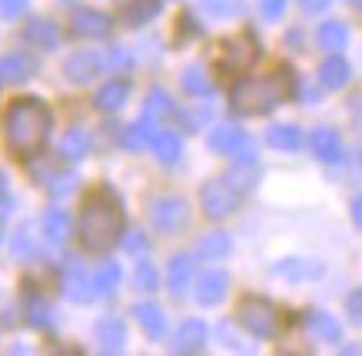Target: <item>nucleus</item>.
I'll list each match as a JSON object with an SVG mask.
<instances>
[{
	"label": "nucleus",
	"instance_id": "nucleus-1",
	"mask_svg": "<svg viewBox=\"0 0 362 356\" xmlns=\"http://www.w3.org/2000/svg\"><path fill=\"white\" fill-rule=\"evenodd\" d=\"M4 130H7V147L17 156H37L50 137V110L37 97H21L11 103Z\"/></svg>",
	"mask_w": 362,
	"mask_h": 356
},
{
	"label": "nucleus",
	"instance_id": "nucleus-2",
	"mask_svg": "<svg viewBox=\"0 0 362 356\" xmlns=\"http://www.w3.org/2000/svg\"><path fill=\"white\" fill-rule=\"evenodd\" d=\"M77 234H80L83 250H93V253L110 250V246L123 236V210H120V203L113 200L110 193H93V197H87L83 210H80Z\"/></svg>",
	"mask_w": 362,
	"mask_h": 356
},
{
	"label": "nucleus",
	"instance_id": "nucleus-3",
	"mask_svg": "<svg viewBox=\"0 0 362 356\" xmlns=\"http://www.w3.org/2000/svg\"><path fill=\"white\" fill-rule=\"evenodd\" d=\"M289 77L286 74H269V77H246L233 87L230 101H233V110L246 113V117H259V113H269L276 110L279 103L289 97Z\"/></svg>",
	"mask_w": 362,
	"mask_h": 356
},
{
	"label": "nucleus",
	"instance_id": "nucleus-4",
	"mask_svg": "<svg viewBox=\"0 0 362 356\" xmlns=\"http://www.w3.org/2000/svg\"><path fill=\"white\" fill-rule=\"evenodd\" d=\"M236 320H240L243 330H250L252 336L259 340H269L279 330V316H276V306L263 297H243L240 310H236Z\"/></svg>",
	"mask_w": 362,
	"mask_h": 356
},
{
	"label": "nucleus",
	"instance_id": "nucleus-5",
	"mask_svg": "<svg viewBox=\"0 0 362 356\" xmlns=\"http://www.w3.org/2000/svg\"><path fill=\"white\" fill-rule=\"evenodd\" d=\"M199 203H203V213L209 220H223V217H230L240 207V193L226 180H209L206 187L199 190Z\"/></svg>",
	"mask_w": 362,
	"mask_h": 356
},
{
	"label": "nucleus",
	"instance_id": "nucleus-6",
	"mask_svg": "<svg viewBox=\"0 0 362 356\" xmlns=\"http://www.w3.org/2000/svg\"><path fill=\"white\" fill-rule=\"evenodd\" d=\"M256 57H259V50H256V40H252L250 34L230 37V40H223V47H220V64L226 70H233V74H243L246 67H252Z\"/></svg>",
	"mask_w": 362,
	"mask_h": 356
},
{
	"label": "nucleus",
	"instance_id": "nucleus-7",
	"mask_svg": "<svg viewBox=\"0 0 362 356\" xmlns=\"http://www.w3.org/2000/svg\"><path fill=\"white\" fill-rule=\"evenodd\" d=\"M150 220H153L156 230L173 234V230H180V226L189 220L187 200H180V197H160V200L153 203V210H150Z\"/></svg>",
	"mask_w": 362,
	"mask_h": 356
},
{
	"label": "nucleus",
	"instance_id": "nucleus-8",
	"mask_svg": "<svg viewBox=\"0 0 362 356\" xmlns=\"http://www.w3.org/2000/svg\"><path fill=\"white\" fill-rule=\"evenodd\" d=\"M103 67H107L103 54H97V50H80V54L66 57L64 74H66V80H70V84H90V80L97 77Z\"/></svg>",
	"mask_w": 362,
	"mask_h": 356
},
{
	"label": "nucleus",
	"instance_id": "nucleus-9",
	"mask_svg": "<svg viewBox=\"0 0 362 356\" xmlns=\"http://www.w3.org/2000/svg\"><path fill=\"white\" fill-rule=\"evenodd\" d=\"M70 27H74L77 37H107L110 34V17L103 11H93V7H80V11L74 13Z\"/></svg>",
	"mask_w": 362,
	"mask_h": 356
},
{
	"label": "nucleus",
	"instance_id": "nucleus-10",
	"mask_svg": "<svg viewBox=\"0 0 362 356\" xmlns=\"http://www.w3.org/2000/svg\"><path fill=\"white\" fill-rule=\"evenodd\" d=\"M226 289H230V273H226V270H209L197 287L199 306H216V303H223Z\"/></svg>",
	"mask_w": 362,
	"mask_h": 356
},
{
	"label": "nucleus",
	"instance_id": "nucleus-11",
	"mask_svg": "<svg viewBox=\"0 0 362 356\" xmlns=\"http://www.w3.org/2000/svg\"><path fill=\"white\" fill-rule=\"evenodd\" d=\"M23 40L37 50H54L60 47V27L54 21H44V17H37V21L27 23V30H23Z\"/></svg>",
	"mask_w": 362,
	"mask_h": 356
},
{
	"label": "nucleus",
	"instance_id": "nucleus-12",
	"mask_svg": "<svg viewBox=\"0 0 362 356\" xmlns=\"http://www.w3.org/2000/svg\"><path fill=\"white\" fill-rule=\"evenodd\" d=\"M133 316H136L140 330L150 336V340H163L166 336V316L156 303H136V306H133Z\"/></svg>",
	"mask_w": 362,
	"mask_h": 356
},
{
	"label": "nucleus",
	"instance_id": "nucleus-13",
	"mask_svg": "<svg viewBox=\"0 0 362 356\" xmlns=\"http://www.w3.org/2000/svg\"><path fill=\"white\" fill-rule=\"evenodd\" d=\"M33 74H37V60L27 54H7L0 60V80H7V84H23Z\"/></svg>",
	"mask_w": 362,
	"mask_h": 356
},
{
	"label": "nucleus",
	"instance_id": "nucleus-14",
	"mask_svg": "<svg viewBox=\"0 0 362 356\" xmlns=\"http://www.w3.org/2000/svg\"><path fill=\"white\" fill-rule=\"evenodd\" d=\"M313 154L322 160V163H339L342 160V140L332 127H319L313 134Z\"/></svg>",
	"mask_w": 362,
	"mask_h": 356
},
{
	"label": "nucleus",
	"instance_id": "nucleus-15",
	"mask_svg": "<svg viewBox=\"0 0 362 356\" xmlns=\"http://www.w3.org/2000/svg\"><path fill=\"white\" fill-rule=\"evenodd\" d=\"M64 293L70 303H90L93 300V280L80 267H70L64 273Z\"/></svg>",
	"mask_w": 362,
	"mask_h": 356
},
{
	"label": "nucleus",
	"instance_id": "nucleus-16",
	"mask_svg": "<svg viewBox=\"0 0 362 356\" xmlns=\"http://www.w3.org/2000/svg\"><path fill=\"white\" fill-rule=\"evenodd\" d=\"M203 346H206V326L199 320H187L180 326V333H176L173 350L176 353H199Z\"/></svg>",
	"mask_w": 362,
	"mask_h": 356
},
{
	"label": "nucleus",
	"instance_id": "nucleus-17",
	"mask_svg": "<svg viewBox=\"0 0 362 356\" xmlns=\"http://www.w3.org/2000/svg\"><path fill=\"white\" fill-rule=\"evenodd\" d=\"M97 336L107 353H120L123 343H127V326H123L120 316H107V320L97 323Z\"/></svg>",
	"mask_w": 362,
	"mask_h": 356
},
{
	"label": "nucleus",
	"instance_id": "nucleus-18",
	"mask_svg": "<svg viewBox=\"0 0 362 356\" xmlns=\"http://www.w3.org/2000/svg\"><path fill=\"white\" fill-rule=\"evenodd\" d=\"M193 270H197V263H193L189 256H173V260H170V277H166V283H170V293H173V297H183L189 289Z\"/></svg>",
	"mask_w": 362,
	"mask_h": 356
},
{
	"label": "nucleus",
	"instance_id": "nucleus-19",
	"mask_svg": "<svg viewBox=\"0 0 362 356\" xmlns=\"http://www.w3.org/2000/svg\"><path fill=\"white\" fill-rule=\"evenodd\" d=\"M127 97H130V84H127V80H107V84L97 90V107L113 113L127 103Z\"/></svg>",
	"mask_w": 362,
	"mask_h": 356
},
{
	"label": "nucleus",
	"instance_id": "nucleus-20",
	"mask_svg": "<svg viewBox=\"0 0 362 356\" xmlns=\"http://www.w3.org/2000/svg\"><path fill=\"white\" fill-rule=\"evenodd\" d=\"M306 326H309V333L316 336V340H326V343H339V340H342V326L332 320L329 313H319V310L309 313Z\"/></svg>",
	"mask_w": 362,
	"mask_h": 356
},
{
	"label": "nucleus",
	"instance_id": "nucleus-21",
	"mask_svg": "<svg viewBox=\"0 0 362 356\" xmlns=\"http://www.w3.org/2000/svg\"><path fill=\"white\" fill-rule=\"evenodd\" d=\"M319 80H322V87L326 90H339L349 84V64L342 60V57H329V60H322V67H319Z\"/></svg>",
	"mask_w": 362,
	"mask_h": 356
},
{
	"label": "nucleus",
	"instance_id": "nucleus-22",
	"mask_svg": "<svg viewBox=\"0 0 362 356\" xmlns=\"http://www.w3.org/2000/svg\"><path fill=\"white\" fill-rule=\"evenodd\" d=\"M44 234L54 246L66 243V236H70V213L66 210H47L44 213Z\"/></svg>",
	"mask_w": 362,
	"mask_h": 356
},
{
	"label": "nucleus",
	"instance_id": "nucleus-23",
	"mask_svg": "<svg viewBox=\"0 0 362 356\" xmlns=\"http://www.w3.org/2000/svg\"><path fill=\"white\" fill-rule=\"evenodd\" d=\"M316 40H319L322 50H332V54H336V50H342V47L349 44V30H346V23L342 21H329V23L319 27Z\"/></svg>",
	"mask_w": 362,
	"mask_h": 356
},
{
	"label": "nucleus",
	"instance_id": "nucleus-24",
	"mask_svg": "<svg viewBox=\"0 0 362 356\" xmlns=\"http://www.w3.org/2000/svg\"><path fill=\"white\" fill-rule=\"evenodd\" d=\"M87 154H90V134L80 130V127H74V130L60 140V156H64V160H83Z\"/></svg>",
	"mask_w": 362,
	"mask_h": 356
},
{
	"label": "nucleus",
	"instance_id": "nucleus-25",
	"mask_svg": "<svg viewBox=\"0 0 362 356\" xmlns=\"http://www.w3.org/2000/svg\"><path fill=\"white\" fill-rule=\"evenodd\" d=\"M160 13V4L156 0H130L127 7H123V21L130 23V27H143V23H150Z\"/></svg>",
	"mask_w": 362,
	"mask_h": 356
},
{
	"label": "nucleus",
	"instance_id": "nucleus-26",
	"mask_svg": "<svg viewBox=\"0 0 362 356\" xmlns=\"http://www.w3.org/2000/svg\"><path fill=\"white\" fill-rule=\"evenodd\" d=\"M150 147H153L156 160H160V163H166V167H170V163H176V160H180V154H183V144H180V137H176V134H156Z\"/></svg>",
	"mask_w": 362,
	"mask_h": 356
},
{
	"label": "nucleus",
	"instance_id": "nucleus-27",
	"mask_svg": "<svg viewBox=\"0 0 362 356\" xmlns=\"http://www.w3.org/2000/svg\"><path fill=\"white\" fill-rule=\"evenodd\" d=\"M266 144L276 147V150H299L303 147V134H299L296 127H273L269 134H266Z\"/></svg>",
	"mask_w": 362,
	"mask_h": 356
},
{
	"label": "nucleus",
	"instance_id": "nucleus-28",
	"mask_svg": "<svg viewBox=\"0 0 362 356\" xmlns=\"http://www.w3.org/2000/svg\"><path fill=\"white\" fill-rule=\"evenodd\" d=\"M197 253L203 256V260H220V256L230 253V236H226V234H206V236H199Z\"/></svg>",
	"mask_w": 362,
	"mask_h": 356
},
{
	"label": "nucleus",
	"instance_id": "nucleus-29",
	"mask_svg": "<svg viewBox=\"0 0 362 356\" xmlns=\"http://www.w3.org/2000/svg\"><path fill=\"white\" fill-rule=\"evenodd\" d=\"M117 287H120V267H117V263H103V267L97 270V277H93V293L113 297Z\"/></svg>",
	"mask_w": 362,
	"mask_h": 356
},
{
	"label": "nucleus",
	"instance_id": "nucleus-30",
	"mask_svg": "<svg viewBox=\"0 0 362 356\" xmlns=\"http://www.w3.org/2000/svg\"><path fill=\"white\" fill-rule=\"evenodd\" d=\"M27 323L37 326V330H47V326L54 323V310H50V303L40 300V297H30V300H27Z\"/></svg>",
	"mask_w": 362,
	"mask_h": 356
},
{
	"label": "nucleus",
	"instance_id": "nucleus-31",
	"mask_svg": "<svg viewBox=\"0 0 362 356\" xmlns=\"http://www.w3.org/2000/svg\"><path fill=\"white\" fill-rule=\"evenodd\" d=\"M183 90H187L189 97H203V93H209V80H206L203 64H189L187 67V74H183Z\"/></svg>",
	"mask_w": 362,
	"mask_h": 356
},
{
	"label": "nucleus",
	"instance_id": "nucleus-32",
	"mask_svg": "<svg viewBox=\"0 0 362 356\" xmlns=\"http://www.w3.org/2000/svg\"><path fill=\"white\" fill-rule=\"evenodd\" d=\"M166 113H173V103H170V97H166L163 90H150V93H146L143 117H146V120H163Z\"/></svg>",
	"mask_w": 362,
	"mask_h": 356
},
{
	"label": "nucleus",
	"instance_id": "nucleus-33",
	"mask_svg": "<svg viewBox=\"0 0 362 356\" xmlns=\"http://www.w3.org/2000/svg\"><path fill=\"white\" fill-rule=\"evenodd\" d=\"M199 7H203L209 17L226 21V17H236V13L243 11V0H199Z\"/></svg>",
	"mask_w": 362,
	"mask_h": 356
},
{
	"label": "nucleus",
	"instance_id": "nucleus-34",
	"mask_svg": "<svg viewBox=\"0 0 362 356\" xmlns=\"http://www.w3.org/2000/svg\"><path fill=\"white\" fill-rule=\"evenodd\" d=\"M153 137H156L153 120H146V117H143L140 123H133V127H130V134H127V147H130V150H140L146 140L153 144Z\"/></svg>",
	"mask_w": 362,
	"mask_h": 356
},
{
	"label": "nucleus",
	"instance_id": "nucleus-35",
	"mask_svg": "<svg viewBox=\"0 0 362 356\" xmlns=\"http://www.w3.org/2000/svg\"><path fill=\"white\" fill-rule=\"evenodd\" d=\"M11 253H13V260H30V256L37 253V243H33V236L27 234V230L13 234V240H11Z\"/></svg>",
	"mask_w": 362,
	"mask_h": 356
},
{
	"label": "nucleus",
	"instance_id": "nucleus-36",
	"mask_svg": "<svg viewBox=\"0 0 362 356\" xmlns=\"http://www.w3.org/2000/svg\"><path fill=\"white\" fill-rule=\"evenodd\" d=\"M44 187L50 190L54 197H64V193H70V190L77 187V177H74V173H50Z\"/></svg>",
	"mask_w": 362,
	"mask_h": 356
},
{
	"label": "nucleus",
	"instance_id": "nucleus-37",
	"mask_svg": "<svg viewBox=\"0 0 362 356\" xmlns=\"http://www.w3.org/2000/svg\"><path fill=\"white\" fill-rule=\"evenodd\" d=\"M133 280H136V289H143V293H153L156 289V270L150 267V263H140L136 273H133Z\"/></svg>",
	"mask_w": 362,
	"mask_h": 356
},
{
	"label": "nucleus",
	"instance_id": "nucleus-38",
	"mask_svg": "<svg viewBox=\"0 0 362 356\" xmlns=\"http://www.w3.org/2000/svg\"><path fill=\"white\" fill-rule=\"evenodd\" d=\"M286 4H289V0H259L263 21H279V17L286 13Z\"/></svg>",
	"mask_w": 362,
	"mask_h": 356
},
{
	"label": "nucleus",
	"instance_id": "nucleus-39",
	"mask_svg": "<svg viewBox=\"0 0 362 356\" xmlns=\"http://www.w3.org/2000/svg\"><path fill=\"white\" fill-rule=\"evenodd\" d=\"M252 180H256V173H243V170H233L230 177H226V183H230L236 193H246V190H252Z\"/></svg>",
	"mask_w": 362,
	"mask_h": 356
},
{
	"label": "nucleus",
	"instance_id": "nucleus-40",
	"mask_svg": "<svg viewBox=\"0 0 362 356\" xmlns=\"http://www.w3.org/2000/svg\"><path fill=\"white\" fill-rule=\"evenodd\" d=\"M27 4H30V0H0V17H7V21H17V17L27 11Z\"/></svg>",
	"mask_w": 362,
	"mask_h": 356
},
{
	"label": "nucleus",
	"instance_id": "nucleus-41",
	"mask_svg": "<svg viewBox=\"0 0 362 356\" xmlns=\"http://www.w3.org/2000/svg\"><path fill=\"white\" fill-rule=\"evenodd\" d=\"M107 67H130V50H123V47H113V50H107Z\"/></svg>",
	"mask_w": 362,
	"mask_h": 356
},
{
	"label": "nucleus",
	"instance_id": "nucleus-42",
	"mask_svg": "<svg viewBox=\"0 0 362 356\" xmlns=\"http://www.w3.org/2000/svg\"><path fill=\"white\" fill-rule=\"evenodd\" d=\"M346 310H349V320L362 326V289L349 293V300H346Z\"/></svg>",
	"mask_w": 362,
	"mask_h": 356
},
{
	"label": "nucleus",
	"instance_id": "nucleus-43",
	"mask_svg": "<svg viewBox=\"0 0 362 356\" xmlns=\"http://www.w3.org/2000/svg\"><path fill=\"white\" fill-rule=\"evenodd\" d=\"M123 246H127V253L140 256V253H146V246H150V243H146V236H143V234H130L127 240H123Z\"/></svg>",
	"mask_w": 362,
	"mask_h": 356
},
{
	"label": "nucleus",
	"instance_id": "nucleus-44",
	"mask_svg": "<svg viewBox=\"0 0 362 356\" xmlns=\"http://www.w3.org/2000/svg\"><path fill=\"white\" fill-rule=\"evenodd\" d=\"M349 117H352V123L362 130V93H356V97L349 101Z\"/></svg>",
	"mask_w": 362,
	"mask_h": 356
},
{
	"label": "nucleus",
	"instance_id": "nucleus-45",
	"mask_svg": "<svg viewBox=\"0 0 362 356\" xmlns=\"http://www.w3.org/2000/svg\"><path fill=\"white\" fill-rule=\"evenodd\" d=\"M11 213V193H7V177L0 173V217Z\"/></svg>",
	"mask_w": 362,
	"mask_h": 356
},
{
	"label": "nucleus",
	"instance_id": "nucleus-46",
	"mask_svg": "<svg viewBox=\"0 0 362 356\" xmlns=\"http://www.w3.org/2000/svg\"><path fill=\"white\" fill-rule=\"evenodd\" d=\"M299 7H303L306 13H319V11L329 7V0H299Z\"/></svg>",
	"mask_w": 362,
	"mask_h": 356
},
{
	"label": "nucleus",
	"instance_id": "nucleus-47",
	"mask_svg": "<svg viewBox=\"0 0 362 356\" xmlns=\"http://www.w3.org/2000/svg\"><path fill=\"white\" fill-rule=\"evenodd\" d=\"M352 220H356V226H362V193L352 200Z\"/></svg>",
	"mask_w": 362,
	"mask_h": 356
},
{
	"label": "nucleus",
	"instance_id": "nucleus-48",
	"mask_svg": "<svg viewBox=\"0 0 362 356\" xmlns=\"http://www.w3.org/2000/svg\"><path fill=\"white\" fill-rule=\"evenodd\" d=\"M349 4H352V7H362V0H349Z\"/></svg>",
	"mask_w": 362,
	"mask_h": 356
}]
</instances>
